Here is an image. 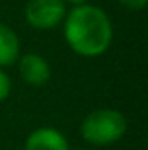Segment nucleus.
<instances>
[{"label": "nucleus", "instance_id": "nucleus-1", "mask_svg": "<svg viewBox=\"0 0 148 150\" xmlns=\"http://www.w3.org/2000/svg\"><path fill=\"white\" fill-rule=\"evenodd\" d=\"M63 35L68 47L82 58L105 54L113 40V26L108 14L92 4L75 5L66 11Z\"/></svg>", "mask_w": 148, "mask_h": 150}, {"label": "nucleus", "instance_id": "nucleus-2", "mask_svg": "<svg viewBox=\"0 0 148 150\" xmlns=\"http://www.w3.org/2000/svg\"><path fill=\"white\" fill-rule=\"evenodd\" d=\"M127 120L115 108H98L87 113L80 124L82 138L96 147H108L124 138Z\"/></svg>", "mask_w": 148, "mask_h": 150}, {"label": "nucleus", "instance_id": "nucleus-3", "mask_svg": "<svg viewBox=\"0 0 148 150\" xmlns=\"http://www.w3.org/2000/svg\"><path fill=\"white\" fill-rule=\"evenodd\" d=\"M66 4L63 0H28L25 19L35 30H52L63 23Z\"/></svg>", "mask_w": 148, "mask_h": 150}, {"label": "nucleus", "instance_id": "nucleus-4", "mask_svg": "<svg viewBox=\"0 0 148 150\" xmlns=\"http://www.w3.org/2000/svg\"><path fill=\"white\" fill-rule=\"evenodd\" d=\"M18 72L28 86L40 87L51 79V65L37 52H26L18 58Z\"/></svg>", "mask_w": 148, "mask_h": 150}, {"label": "nucleus", "instance_id": "nucleus-5", "mask_svg": "<svg viewBox=\"0 0 148 150\" xmlns=\"http://www.w3.org/2000/svg\"><path fill=\"white\" fill-rule=\"evenodd\" d=\"M25 150H70V145L66 136L59 129L44 126L33 129L28 134Z\"/></svg>", "mask_w": 148, "mask_h": 150}, {"label": "nucleus", "instance_id": "nucleus-6", "mask_svg": "<svg viewBox=\"0 0 148 150\" xmlns=\"http://www.w3.org/2000/svg\"><path fill=\"white\" fill-rule=\"evenodd\" d=\"M19 56H21V44L16 32L11 26L0 23V68L14 65Z\"/></svg>", "mask_w": 148, "mask_h": 150}, {"label": "nucleus", "instance_id": "nucleus-7", "mask_svg": "<svg viewBox=\"0 0 148 150\" xmlns=\"http://www.w3.org/2000/svg\"><path fill=\"white\" fill-rule=\"evenodd\" d=\"M11 89H12V84H11V79L9 75L5 74L4 68H0V103L5 101L11 94Z\"/></svg>", "mask_w": 148, "mask_h": 150}, {"label": "nucleus", "instance_id": "nucleus-8", "mask_svg": "<svg viewBox=\"0 0 148 150\" xmlns=\"http://www.w3.org/2000/svg\"><path fill=\"white\" fill-rule=\"evenodd\" d=\"M118 4H122L124 7L131 9V11H141L145 9V5L148 4V0H117Z\"/></svg>", "mask_w": 148, "mask_h": 150}, {"label": "nucleus", "instance_id": "nucleus-9", "mask_svg": "<svg viewBox=\"0 0 148 150\" xmlns=\"http://www.w3.org/2000/svg\"><path fill=\"white\" fill-rule=\"evenodd\" d=\"M63 2H65V4H66V2H68V4H72V5H82V4H87V0H63Z\"/></svg>", "mask_w": 148, "mask_h": 150}, {"label": "nucleus", "instance_id": "nucleus-10", "mask_svg": "<svg viewBox=\"0 0 148 150\" xmlns=\"http://www.w3.org/2000/svg\"><path fill=\"white\" fill-rule=\"evenodd\" d=\"M75 150H85V149H75Z\"/></svg>", "mask_w": 148, "mask_h": 150}]
</instances>
